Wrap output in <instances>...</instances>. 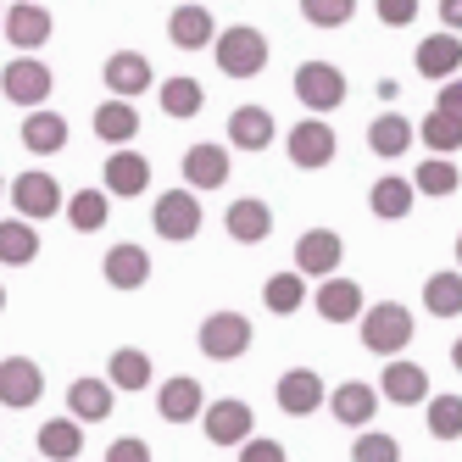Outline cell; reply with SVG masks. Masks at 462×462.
Instances as JSON below:
<instances>
[{"instance_id": "obj_1", "label": "cell", "mask_w": 462, "mask_h": 462, "mask_svg": "<svg viewBox=\"0 0 462 462\" xmlns=\"http://www.w3.org/2000/svg\"><path fill=\"white\" fill-rule=\"evenodd\" d=\"M212 56H217L223 79H256L262 68H268V40H262V28L235 23V28H217Z\"/></svg>"}, {"instance_id": "obj_2", "label": "cell", "mask_w": 462, "mask_h": 462, "mask_svg": "<svg viewBox=\"0 0 462 462\" xmlns=\"http://www.w3.org/2000/svg\"><path fill=\"white\" fill-rule=\"evenodd\" d=\"M356 328H362V346H368L374 356H402L412 346V328L418 323H412V312L402 301H379V307H362Z\"/></svg>"}, {"instance_id": "obj_3", "label": "cell", "mask_w": 462, "mask_h": 462, "mask_svg": "<svg viewBox=\"0 0 462 462\" xmlns=\"http://www.w3.org/2000/svg\"><path fill=\"white\" fill-rule=\"evenodd\" d=\"M290 89H295V101H301L307 112H318V117L346 106V73L335 68V61H301L295 79H290Z\"/></svg>"}, {"instance_id": "obj_4", "label": "cell", "mask_w": 462, "mask_h": 462, "mask_svg": "<svg viewBox=\"0 0 462 462\" xmlns=\"http://www.w3.org/2000/svg\"><path fill=\"white\" fill-rule=\"evenodd\" d=\"M151 228H156L162 240H173V245L195 240V235H201V195H195V189H168V195H156Z\"/></svg>"}, {"instance_id": "obj_5", "label": "cell", "mask_w": 462, "mask_h": 462, "mask_svg": "<svg viewBox=\"0 0 462 462\" xmlns=\"http://www.w3.org/2000/svg\"><path fill=\"white\" fill-rule=\"evenodd\" d=\"M0 89H6V101H17V106H45L51 101V89H56V73L45 68L40 56H12L6 68H0Z\"/></svg>"}, {"instance_id": "obj_6", "label": "cell", "mask_w": 462, "mask_h": 462, "mask_svg": "<svg viewBox=\"0 0 462 462\" xmlns=\"http://www.w3.org/2000/svg\"><path fill=\"white\" fill-rule=\"evenodd\" d=\"M195 346L212 362H235L251 351V318L245 312H212L201 328H195Z\"/></svg>"}, {"instance_id": "obj_7", "label": "cell", "mask_w": 462, "mask_h": 462, "mask_svg": "<svg viewBox=\"0 0 462 462\" xmlns=\"http://www.w3.org/2000/svg\"><path fill=\"white\" fill-rule=\"evenodd\" d=\"M284 151H290V162L295 168H328L335 162V151H340V134L328 128V117H301L290 128V140H284Z\"/></svg>"}, {"instance_id": "obj_8", "label": "cell", "mask_w": 462, "mask_h": 462, "mask_svg": "<svg viewBox=\"0 0 462 462\" xmlns=\"http://www.w3.org/2000/svg\"><path fill=\"white\" fill-rule=\"evenodd\" d=\"M340 262H346V240L335 228H307L295 240V273L301 279H328V273H340Z\"/></svg>"}, {"instance_id": "obj_9", "label": "cell", "mask_w": 462, "mask_h": 462, "mask_svg": "<svg viewBox=\"0 0 462 462\" xmlns=\"http://www.w3.org/2000/svg\"><path fill=\"white\" fill-rule=\"evenodd\" d=\"M201 429H207V440H212V446H240V440H251V429H256L251 402H240V395L207 402V407H201Z\"/></svg>"}, {"instance_id": "obj_10", "label": "cell", "mask_w": 462, "mask_h": 462, "mask_svg": "<svg viewBox=\"0 0 462 462\" xmlns=\"http://www.w3.org/2000/svg\"><path fill=\"white\" fill-rule=\"evenodd\" d=\"M312 307H318V318H323V323H356V318H362V307H368V295H362V284H356V279L328 273V279H318V290H312Z\"/></svg>"}, {"instance_id": "obj_11", "label": "cell", "mask_w": 462, "mask_h": 462, "mask_svg": "<svg viewBox=\"0 0 462 462\" xmlns=\"http://www.w3.org/2000/svg\"><path fill=\"white\" fill-rule=\"evenodd\" d=\"M379 402L390 407H423L429 402V374L418 362H402V356H384V374H379Z\"/></svg>"}, {"instance_id": "obj_12", "label": "cell", "mask_w": 462, "mask_h": 462, "mask_svg": "<svg viewBox=\"0 0 462 462\" xmlns=\"http://www.w3.org/2000/svg\"><path fill=\"white\" fill-rule=\"evenodd\" d=\"M228 179H235V162H228V145H212V140H201V145H189L184 151V189H223Z\"/></svg>"}, {"instance_id": "obj_13", "label": "cell", "mask_w": 462, "mask_h": 462, "mask_svg": "<svg viewBox=\"0 0 462 462\" xmlns=\"http://www.w3.org/2000/svg\"><path fill=\"white\" fill-rule=\"evenodd\" d=\"M0 28H6V45H17V56H34L45 40H51V12L40 6V0H17V6L0 17Z\"/></svg>"}, {"instance_id": "obj_14", "label": "cell", "mask_w": 462, "mask_h": 462, "mask_svg": "<svg viewBox=\"0 0 462 462\" xmlns=\"http://www.w3.org/2000/svg\"><path fill=\"white\" fill-rule=\"evenodd\" d=\"M273 395H279V407H284L290 418H312V412L328 402V384L318 379V368H290V374H279Z\"/></svg>"}, {"instance_id": "obj_15", "label": "cell", "mask_w": 462, "mask_h": 462, "mask_svg": "<svg viewBox=\"0 0 462 462\" xmlns=\"http://www.w3.org/2000/svg\"><path fill=\"white\" fill-rule=\"evenodd\" d=\"M45 395V374L34 356H0V402L6 407H34Z\"/></svg>"}, {"instance_id": "obj_16", "label": "cell", "mask_w": 462, "mask_h": 462, "mask_svg": "<svg viewBox=\"0 0 462 462\" xmlns=\"http://www.w3.org/2000/svg\"><path fill=\"white\" fill-rule=\"evenodd\" d=\"M412 68H418V79H429V84H446V79H457V68H462V34H429V40H418V51H412Z\"/></svg>"}, {"instance_id": "obj_17", "label": "cell", "mask_w": 462, "mask_h": 462, "mask_svg": "<svg viewBox=\"0 0 462 462\" xmlns=\"http://www.w3.org/2000/svg\"><path fill=\"white\" fill-rule=\"evenodd\" d=\"M12 207H17V217H28V223H45V217L61 212V184H56L51 173H23V179L12 184Z\"/></svg>"}, {"instance_id": "obj_18", "label": "cell", "mask_w": 462, "mask_h": 462, "mask_svg": "<svg viewBox=\"0 0 462 462\" xmlns=\"http://www.w3.org/2000/svg\"><path fill=\"white\" fill-rule=\"evenodd\" d=\"M379 390L374 384H362V379H346V384H335L328 390V412H335L346 429H368L374 418H379Z\"/></svg>"}, {"instance_id": "obj_19", "label": "cell", "mask_w": 462, "mask_h": 462, "mask_svg": "<svg viewBox=\"0 0 462 462\" xmlns=\"http://www.w3.org/2000/svg\"><path fill=\"white\" fill-rule=\"evenodd\" d=\"M101 79H106V89L117 95V101H134V95H145V89L156 84V73H151V61H145L140 51H117V56H106V68H101Z\"/></svg>"}, {"instance_id": "obj_20", "label": "cell", "mask_w": 462, "mask_h": 462, "mask_svg": "<svg viewBox=\"0 0 462 462\" xmlns=\"http://www.w3.org/2000/svg\"><path fill=\"white\" fill-rule=\"evenodd\" d=\"M201 407H207V390H201V379H189V374H173L168 384L156 390V412L168 423H195Z\"/></svg>"}, {"instance_id": "obj_21", "label": "cell", "mask_w": 462, "mask_h": 462, "mask_svg": "<svg viewBox=\"0 0 462 462\" xmlns=\"http://www.w3.org/2000/svg\"><path fill=\"white\" fill-rule=\"evenodd\" d=\"M101 268H106V284H112V290H145V284H151V251L134 245V240H123V245L106 251Z\"/></svg>"}, {"instance_id": "obj_22", "label": "cell", "mask_w": 462, "mask_h": 462, "mask_svg": "<svg viewBox=\"0 0 462 462\" xmlns=\"http://www.w3.org/2000/svg\"><path fill=\"white\" fill-rule=\"evenodd\" d=\"M273 134H279V123H273L268 106H235L228 112V145L235 151H268Z\"/></svg>"}, {"instance_id": "obj_23", "label": "cell", "mask_w": 462, "mask_h": 462, "mask_svg": "<svg viewBox=\"0 0 462 462\" xmlns=\"http://www.w3.org/2000/svg\"><path fill=\"white\" fill-rule=\"evenodd\" d=\"M168 40H173L179 51H207V45L217 40L212 12L201 6V0H184V6H173V17H168Z\"/></svg>"}, {"instance_id": "obj_24", "label": "cell", "mask_w": 462, "mask_h": 462, "mask_svg": "<svg viewBox=\"0 0 462 462\" xmlns=\"http://www.w3.org/2000/svg\"><path fill=\"white\" fill-rule=\"evenodd\" d=\"M223 228H228V240H240V245H262L273 235V212H268V201L245 195V201H235L223 212Z\"/></svg>"}, {"instance_id": "obj_25", "label": "cell", "mask_w": 462, "mask_h": 462, "mask_svg": "<svg viewBox=\"0 0 462 462\" xmlns=\"http://www.w3.org/2000/svg\"><path fill=\"white\" fill-rule=\"evenodd\" d=\"M145 184H151V162L140 156V151H112L106 156V195H123V201H128V195H145Z\"/></svg>"}, {"instance_id": "obj_26", "label": "cell", "mask_w": 462, "mask_h": 462, "mask_svg": "<svg viewBox=\"0 0 462 462\" xmlns=\"http://www.w3.org/2000/svg\"><path fill=\"white\" fill-rule=\"evenodd\" d=\"M418 134H412V123L395 112V106H384L374 123H368V145H374V156H384V162H395V156H407V145H412Z\"/></svg>"}, {"instance_id": "obj_27", "label": "cell", "mask_w": 462, "mask_h": 462, "mask_svg": "<svg viewBox=\"0 0 462 462\" xmlns=\"http://www.w3.org/2000/svg\"><path fill=\"white\" fill-rule=\"evenodd\" d=\"M112 384L106 379H73L68 384V418H79V423H101V418H112Z\"/></svg>"}, {"instance_id": "obj_28", "label": "cell", "mask_w": 462, "mask_h": 462, "mask_svg": "<svg viewBox=\"0 0 462 462\" xmlns=\"http://www.w3.org/2000/svg\"><path fill=\"white\" fill-rule=\"evenodd\" d=\"M23 145L34 151V156H56L61 145H68V117L61 112H45V106H34L23 117Z\"/></svg>"}, {"instance_id": "obj_29", "label": "cell", "mask_w": 462, "mask_h": 462, "mask_svg": "<svg viewBox=\"0 0 462 462\" xmlns=\"http://www.w3.org/2000/svg\"><path fill=\"white\" fill-rule=\"evenodd\" d=\"M412 201H418V189H412V179H379L374 189H368V212L379 217V223H402L407 212H412Z\"/></svg>"}, {"instance_id": "obj_30", "label": "cell", "mask_w": 462, "mask_h": 462, "mask_svg": "<svg viewBox=\"0 0 462 462\" xmlns=\"http://www.w3.org/2000/svg\"><path fill=\"white\" fill-rule=\"evenodd\" d=\"M151 379H156V368H151V356L140 346H117L112 351V362H106V384L112 390H151Z\"/></svg>"}, {"instance_id": "obj_31", "label": "cell", "mask_w": 462, "mask_h": 462, "mask_svg": "<svg viewBox=\"0 0 462 462\" xmlns=\"http://www.w3.org/2000/svg\"><path fill=\"white\" fill-rule=\"evenodd\" d=\"M89 123H95V134H101L106 145H128V140L140 134V112H134V101H117V95L95 106V117H89Z\"/></svg>"}, {"instance_id": "obj_32", "label": "cell", "mask_w": 462, "mask_h": 462, "mask_svg": "<svg viewBox=\"0 0 462 462\" xmlns=\"http://www.w3.org/2000/svg\"><path fill=\"white\" fill-rule=\"evenodd\" d=\"M84 451V423L79 418H51L40 429V457L45 462H73Z\"/></svg>"}, {"instance_id": "obj_33", "label": "cell", "mask_w": 462, "mask_h": 462, "mask_svg": "<svg viewBox=\"0 0 462 462\" xmlns=\"http://www.w3.org/2000/svg\"><path fill=\"white\" fill-rule=\"evenodd\" d=\"M61 212H68V228H73V235H95V228H106L112 195H106V189H79L73 201H61Z\"/></svg>"}, {"instance_id": "obj_34", "label": "cell", "mask_w": 462, "mask_h": 462, "mask_svg": "<svg viewBox=\"0 0 462 462\" xmlns=\"http://www.w3.org/2000/svg\"><path fill=\"white\" fill-rule=\"evenodd\" d=\"M412 134L429 145V156H457V151H462V123H457V117H446L440 106H429V117H423V123H412Z\"/></svg>"}, {"instance_id": "obj_35", "label": "cell", "mask_w": 462, "mask_h": 462, "mask_svg": "<svg viewBox=\"0 0 462 462\" xmlns=\"http://www.w3.org/2000/svg\"><path fill=\"white\" fill-rule=\"evenodd\" d=\"M40 256V228L28 223V217H12V223H0V262L6 268H23V262H34Z\"/></svg>"}, {"instance_id": "obj_36", "label": "cell", "mask_w": 462, "mask_h": 462, "mask_svg": "<svg viewBox=\"0 0 462 462\" xmlns=\"http://www.w3.org/2000/svg\"><path fill=\"white\" fill-rule=\"evenodd\" d=\"M423 312L429 318H457L462 312V273H429L423 279Z\"/></svg>"}, {"instance_id": "obj_37", "label": "cell", "mask_w": 462, "mask_h": 462, "mask_svg": "<svg viewBox=\"0 0 462 462\" xmlns=\"http://www.w3.org/2000/svg\"><path fill=\"white\" fill-rule=\"evenodd\" d=\"M156 95H162V112H168V117H179V123H189L195 112L207 106V89L195 84V79H184V73H179V79H168V84H162Z\"/></svg>"}, {"instance_id": "obj_38", "label": "cell", "mask_w": 462, "mask_h": 462, "mask_svg": "<svg viewBox=\"0 0 462 462\" xmlns=\"http://www.w3.org/2000/svg\"><path fill=\"white\" fill-rule=\"evenodd\" d=\"M412 189H418V195H440V201H446V195H457V189H462L457 162H451V156H429L423 168L412 173Z\"/></svg>"}, {"instance_id": "obj_39", "label": "cell", "mask_w": 462, "mask_h": 462, "mask_svg": "<svg viewBox=\"0 0 462 462\" xmlns=\"http://www.w3.org/2000/svg\"><path fill=\"white\" fill-rule=\"evenodd\" d=\"M262 301H268V312H279V318H290V312H301V301H307V279L301 273H273L268 284H262Z\"/></svg>"}, {"instance_id": "obj_40", "label": "cell", "mask_w": 462, "mask_h": 462, "mask_svg": "<svg viewBox=\"0 0 462 462\" xmlns=\"http://www.w3.org/2000/svg\"><path fill=\"white\" fill-rule=\"evenodd\" d=\"M423 423L435 440H462V395H435L423 402Z\"/></svg>"}, {"instance_id": "obj_41", "label": "cell", "mask_w": 462, "mask_h": 462, "mask_svg": "<svg viewBox=\"0 0 462 462\" xmlns=\"http://www.w3.org/2000/svg\"><path fill=\"white\" fill-rule=\"evenodd\" d=\"M351 462H402V440L379 435V429H362L356 446H351Z\"/></svg>"}, {"instance_id": "obj_42", "label": "cell", "mask_w": 462, "mask_h": 462, "mask_svg": "<svg viewBox=\"0 0 462 462\" xmlns=\"http://www.w3.org/2000/svg\"><path fill=\"white\" fill-rule=\"evenodd\" d=\"M301 17L312 28H346L356 17V0H301Z\"/></svg>"}, {"instance_id": "obj_43", "label": "cell", "mask_w": 462, "mask_h": 462, "mask_svg": "<svg viewBox=\"0 0 462 462\" xmlns=\"http://www.w3.org/2000/svg\"><path fill=\"white\" fill-rule=\"evenodd\" d=\"M374 12H379V23H384V28H412V23H418V12H423V0H379Z\"/></svg>"}, {"instance_id": "obj_44", "label": "cell", "mask_w": 462, "mask_h": 462, "mask_svg": "<svg viewBox=\"0 0 462 462\" xmlns=\"http://www.w3.org/2000/svg\"><path fill=\"white\" fill-rule=\"evenodd\" d=\"M235 451H240V462H290V451L279 440H240Z\"/></svg>"}, {"instance_id": "obj_45", "label": "cell", "mask_w": 462, "mask_h": 462, "mask_svg": "<svg viewBox=\"0 0 462 462\" xmlns=\"http://www.w3.org/2000/svg\"><path fill=\"white\" fill-rule=\"evenodd\" d=\"M106 462H151V446H145V440H134V435H123V440H112V446H106Z\"/></svg>"}, {"instance_id": "obj_46", "label": "cell", "mask_w": 462, "mask_h": 462, "mask_svg": "<svg viewBox=\"0 0 462 462\" xmlns=\"http://www.w3.org/2000/svg\"><path fill=\"white\" fill-rule=\"evenodd\" d=\"M446 117H457L462 123V79H446V89H440V101H435Z\"/></svg>"}, {"instance_id": "obj_47", "label": "cell", "mask_w": 462, "mask_h": 462, "mask_svg": "<svg viewBox=\"0 0 462 462\" xmlns=\"http://www.w3.org/2000/svg\"><path fill=\"white\" fill-rule=\"evenodd\" d=\"M440 23L446 34H462V0H440Z\"/></svg>"}, {"instance_id": "obj_48", "label": "cell", "mask_w": 462, "mask_h": 462, "mask_svg": "<svg viewBox=\"0 0 462 462\" xmlns=\"http://www.w3.org/2000/svg\"><path fill=\"white\" fill-rule=\"evenodd\" d=\"M451 362H457V374H462V340H457V346H451Z\"/></svg>"}, {"instance_id": "obj_49", "label": "cell", "mask_w": 462, "mask_h": 462, "mask_svg": "<svg viewBox=\"0 0 462 462\" xmlns=\"http://www.w3.org/2000/svg\"><path fill=\"white\" fill-rule=\"evenodd\" d=\"M457 273H462V235H457Z\"/></svg>"}, {"instance_id": "obj_50", "label": "cell", "mask_w": 462, "mask_h": 462, "mask_svg": "<svg viewBox=\"0 0 462 462\" xmlns=\"http://www.w3.org/2000/svg\"><path fill=\"white\" fill-rule=\"evenodd\" d=\"M0 312H6V284H0Z\"/></svg>"}, {"instance_id": "obj_51", "label": "cell", "mask_w": 462, "mask_h": 462, "mask_svg": "<svg viewBox=\"0 0 462 462\" xmlns=\"http://www.w3.org/2000/svg\"><path fill=\"white\" fill-rule=\"evenodd\" d=\"M0 189H6V184H0Z\"/></svg>"}, {"instance_id": "obj_52", "label": "cell", "mask_w": 462, "mask_h": 462, "mask_svg": "<svg viewBox=\"0 0 462 462\" xmlns=\"http://www.w3.org/2000/svg\"><path fill=\"white\" fill-rule=\"evenodd\" d=\"M0 17H6V12H0Z\"/></svg>"}]
</instances>
